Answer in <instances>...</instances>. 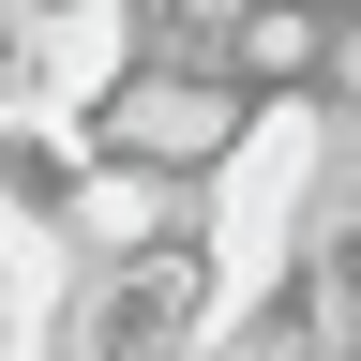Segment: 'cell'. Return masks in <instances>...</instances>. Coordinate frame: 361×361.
Here are the masks:
<instances>
[{"label":"cell","mask_w":361,"mask_h":361,"mask_svg":"<svg viewBox=\"0 0 361 361\" xmlns=\"http://www.w3.org/2000/svg\"><path fill=\"white\" fill-rule=\"evenodd\" d=\"M211 316H226V256H211L196 196H166V211H135L121 241L61 256V286H45V361H196Z\"/></svg>","instance_id":"6da1fadb"},{"label":"cell","mask_w":361,"mask_h":361,"mask_svg":"<svg viewBox=\"0 0 361 361\" xmlns=\"http://www.w3.org/2000/svg\"><path fill=\"white\" fill-rule=\"evenodd\" d=\"M196 361H346V331H331V301H316V271L271 256V271H241V286H226V316H211Z\"/></svg>","instance_id":"3957f363"},{"label":"cell","mask_w":361,"mask_h":361,"mask_svg":"<svg viewBox=\"0 0 361 361\" xmlns=\"http://www.w3.org/2000/svg\"><path fill=\"white\" fill-rule=\"evenodd\" d=\"M61 121H75V151L106 166V180H135V196H196V180L256 135V90L226 75L211 45H106Z\"/></svg>","instance_id":"7a4b0ae2"}]
</instances>
